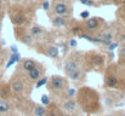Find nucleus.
I'll return each mask as SVG.
<instances>
[{
    "label": "nucleus",
    "mask_w": 125,
    "mask_h": 116,
    "mask_svg": "<svg viewBox=\"0 0 125 116\" xmlns=\"http://www.w3.org/2000/svg\"><path fill=\"white\" fill-rule=\"evenodd\" d=\"M40 6L45 12H50V7H51V0H42L40 2Z\"/></svg>",
    "instance_id": "5701e85b"
},
{
    "label": "nucleus",
    "mask_w": 125,
    "mask_h": 116,
    "mask_svg": "<svg viewBox=\"0 0 125 116\" xmlns=\"http://www.w3.org/2000/svg\"><path fill=\"white\" fill-rule=\"evenodd\" d=\"M15 38L29 48H33L35 45V40L29 32V27H15Z\"/></svg>",
    "instance_id": "f8f14e48"
},
{
    "label": "nucleus",
    "mask_w": 125,
    "mask_h": 116,
    "mask_svg": "<svg viewBox=\"0 0 125 116\" xmlns=\"http://www.w3.org/2000/svg\"><path fill=\"white\" fill-rule=\"evenodd\" d=\"M39 63V61H35L34 58H21L17 67H16V71L21 73V74H26L28 71H31L34 67H37V64Z\"/></svg>",
    "instance_id": "dca6fc26"
},
{
    "label": "nucleus",
    "mask_w": 125,
    "mask_h": 116,
    "mask_svg": "<svg viewBox=\"0 0 125 116\" xmlns=\"http://www.w3.org/2000/svg\"><path fill=\"white\" fill-rule=\"evenodd\" d=\"M39 54H42L52 61H56L60 58V48L57 45L50 42V41H42V42H35L33 47Z\"/></svg>",
    "instance_id": "9d476101"
},
{
    "label": "nucleus",
    "mask_w": 125,
    "mask_h": 116,
    "mask_svg": "<svg viewBox=\"0 0 125 116\" xmlns=\"http://www.w3.org/2000/svg\"><path fill=\"white\" fill-rule=\"evenodd\" d=\"M103 88L125 96V69L117 62L107 64L103 71Z\"/></svg>",
    "instance_id": "7ed1b4c3"
},
{
    "label": "nucleus",
    "mask_w": 125,
    "mask_h": 116,
    "mask_svg": "<svg viewBox=\"0 0 125 116\" xmlns=\"http://www.w3.org/2000/svg\"><path fill=\"white\" fill-rule=\"evenodd\" d=\"M115 15H117V22L125 28V0L120 5H118V10Z\"/></svg>",
    "instance_id": "aec40b11"
},
{
    "label": "nucleus",
    "mask_w": 125,
    "mask_h": 116,
    "mask_svg": "<svg viewBox=\"0 0 125 116\" xmlns=\"http://www.w3.org/2000/svg\"><path fill=\"white\" fill-rule=\"evenodd\" d=\"M47 81H49V77L46 76V75H44L42 79H39V80L35 82V85H34V88H40V87H42V86H46Z\"/></svg>",
    "instance_id": "4be33fe9"
},
{
    "label": "nucleus",
    "mask_w": 125,
    "mask_h": 116,
    "mask_svg": "<svg viewBox=\"0 0 125 116\" xmlns=\"http://www.w3.org/2000/svg\"><path fill=\"white\" fill-rule=\"evenodd\" d=\"M45 116H67V115L61 110V108L57 105V103L55 100H52L51 104H49L46 107V115Z\"/></svg>",
    "instance_id": "6ab92c4d"
},
{
    "label": "nucleus",
    "mask_w": 125,
    "mask_h": 116,
    "mask_svg": "<svg viewBox=\"0 0 125 116\" xmlns=\"http://www.w3.org/2000/svg\"><path fill=\"white\" fill-rule=\"evenodd\" d=\"M49 16H73V2L71 0H51V7Z\"/></svg>",
    "instance_id": "6e6552de"
},
{
    "label": "nucleus",
    "mask_w": 125,
    "mask_h": 116,
    "mask_svg": "<svg viewBox=\"0 0 125 116\" xmlns=\"http://www.w3.org/2000/svg\"><path fill=\"white\" fill-rule=\"evenodd\" d=\"M117 63L125 69V42L118 47V61Z\"/></svg>",
    "instance_id": "412c9836"
},
{
    "label": "nucleus",
    "mask_w": 125,
    "mask_h": 116,
    "mask_svg": "<svg viewBox=\"0 0 125 116\" xmlns=\"http://www.w3.org/2000/svg\"><path fill=\"white\" fill-rule=\"evenodd\" d=\"M46 89L49 94L53 98L52 100H57L60 98H63L67 96L71 86L69 80L62 75H52L49 77V81L46 83Z\"/></svg>",
    "instance_id": "423d86ee"
},
{
    "label": "nucleus",
    "mask_w": 125,
    "mask_h": 116,
    "mask_svg": "<svg viewBox=\"0 0 125 116\" xmlns=\"http://www.w3.org/2000/svg\"><path fill=\"white\" fill-rule=\"evenodd\" d=\"M90 17V13H89V11H83V12H80V18L82 19H87Z\"/></svg>",
    "instance_id": "c85d7f7f"
},
{
    "label": "nucleus",
    "mask_w": 125,
    "mask_h": 116,
    "mask_svg": "<svg viewBox=\"0 0 125 116\" xmlns=\"http://www.w3.org/2000/svg\"><path fill=\"white\" fill-rule=\"evenodd\" d=\"M77 40H75V38H72L69 39V42H68V46H69V48H75L77 47Z\"/></svg>",
    "instance_id": "cd10ccee"
},
{
    "label": "nucleus",
    "mask_w": 125,
    "mask_h": 116,
    "mask_svg": "<svg viewBox=\"0 0 125 116\" xmlns=\"http://www.w3.org/2000/svg\"><path fill=\"white\" fill-rule=\"evenodd\" d=\"M45 73H46V68H45V65L42 64V62H39V63L37 64V67H34L31 71H28V73H26V74H22V75L26 77V80H27L31 85L34 86L35 82L45 75Z\"/></svg>",
    "instance_id": "ddd939ff"
},
{
    "label": "nucleus",
    "mask_w": 125,
    "mask_h": 116,
    "mask_svg": "<svg viewBox=\"0 0 125 116\" xmlns=\"http://www.w3.org/2000/svg\"><path fill=\"white\" fill-rule=\"evenodd\" d=\"M34 11V9L27 6L26 4L13 5L9 10L10 21L15 27H29L33 23Z\"/></svg>",
    "instance_id": "39448f33"
},
{
    "label": "nucleus",
    "mask_w": 125,
    "mask_h": 116,
    "mask_svg": "<svg viewBox=\"0 0 125 116\" xmlns=\"http://www.w3.org/2000/svg\"><path fill=\"white\" fill-rule=\"evenodd\" d=\"M63 73L69 81L82 85L86 80L87 69L84 62V51H73L71 52L63 62Z\"/></svg>",
    "instance_id": "f03ea898"
},
{
    "label": "nucleus",
    "mask_w": 125,
    "mask_h": 116,
    "mask_svg": "<svg viewBox=\"0 0 125 116\" xmlns=\"http://www.w3.org/2000/svg\"><path fill=\"white\" fill-rule=\"evenodd\" d=\"M29 32L32 34L33 39L35 40V42H42V41H47L46 40V35H47V32L46 29L38 24V23H32L29 26Z\"/></svg>",
    "instance_id": "2eb2a0df"
},
{
    "label": "nucleus",
    "mask_w": 125,
    "mask_h": 116,
    "mask_svg": "<svg viewBox=\"0 0 125 116\" xmlns=\"http://www.w3.org/2000/svg\"><path fill=\"white\" fill-rule=\"evenodd\" d=\"M75 99L78 102V105L82 110V113L87 116L100 115L103 111L102 105V97L98 93L97 89L83 85L77 89Z\"/></svg>",
    "instance_id": "f257e3e1"
},
{
    "label": "nucleus",
    "mask_w": 125,
    "mask_h": 116,
    "mask_svg": "<svg viewBox=\"0 0 125 116\" xmlns=\"http://www.w3.org/2000/svg\"><path fill=\"white\" fill-rule=\"evenodd\" d=\"M104 116H107V115H104Z\"/></svg>",
    "instance_id": "72a5a7b5"
},
{
    "label": "nucleus",
    "mask_w": 125,
    "mask_h": 116,
    "mask_svg": "<svg viewBox=\"0 0 125 116\" xmlns=\"http://www.w3.org/2000/svg\"><path fill=\"white\" fill-rule=\"evenodd\" d=\"M68 32L71 33V35H72L73 38H77V36L79 38L83 33H85V28H84L83 22H79V21H75V19H74V22H73L72 26L69 27Z\"/></svg>",
    "instance_id": "a211bd4d"
},
{
    "label": "nucleus",
    "mask_w": 125,
    "mask_h": 116,
    "mask_svg": "<svg viewBox=\"0 0 125 116\" xmlns=\"http://www.w3.org/2000/svg\"><path fill=\"white\" fill-rule=\"evenodd\" d=\"M16 111V103L12 98L0 99V115H9Z\"/></svg>",
    "instance_id": "f3484780"
},
{
    "label": "nucleus",
    "mask_w": 125,
    "mask_h": 116,
    "mask_svg": "<svg viewBox=\"0 0 125 116\" xmlns=\"http://www.w3.org/2000/svg\"><path fill=\"white\" fill-rule=\"evenodd\" d=\"M50 22L56 29H69L72 23L74 22L73 17H62V16H50Z\"/></svg>",
    "instance_id": "4468645a"
},
{
    "label": "nucleus",
    "mask_w": 125,
    "mask_h": 116,
    "mask_svg": "<svg viewBox=\"0 0 125 116\" xmlns=\"http://www.w3.org/2000/svg\"><path fill=\"white\" fill-rule=\"evenodd\" d=\"M51 102H52V99L50 98V96H49V94H42V104L44 105V107H47L49 104H51Z\"/></svg>",
    "instance_id": "b1692460"
},
{
    "label": "nucleus",
    "mask_w": 125,
    "mask_h": 116,
    "mask_svg": "<svg viewBox=\"0 0 125 116\" xmlns=\"http://www.w3.org/2000/svg\"><path fill=\"white\" fill-rule=\"evenodd\" d=\"M15 5H22V4H24V1L26 0H11Z\"/></svg>",
    "instance_id": "7c9ffc66"
},
{
    "label": "nucleus",
    "mask_w": 125,
    "mask_h": 116,
    "mask_svg": "<svg viewBox=\"0 0 125 116\" xmlns=\"http://www.w3.org/2000/svg\"><path fill=\"white\" fill-rule=\"evenodd\" d=\"M55 102L57 103V105L61 108V110L67 116H79L80 114H83L79 105H78V102H77L75 97L66 96V97L60 98Z\"/></svg>",
    "instance_id": "1a4fd4ad"
},
{
    "label": "nucleus",
    "mask_w": 125,
    "mask_h": 116,
    "mask_svg": "<svg viewBox=\"0 0 125 116\" xmlns=\"http://www.w3.org/2000/svg\"><path fill=\"white\" fill-rule=\"evenodd\" d=\"M2 16H4V2H2V0H0V21H1Z\"/></svg>",
    "instance_id": "c756f323"
},
{
    "label": "nucleus",
    "mask_w": 125,
    "mask_h": 116,
    "mask_svg": "<svg viewBox=\"0 0 125 116\" xmlns=\"http://www.w3.org/2000/svg\"><path fill=\"white\" fill-rule=\"evenodd\" d=\"M79 2L85 6H97L96 0H79Z\"/></svg>",
    "instance_id": "a878e982"
},
{
    "label": "nucleus",
    "mask_w": 125,
    "mask_h": 116,
    "mask_svg": "<svg viewBox=\"0 0 125 116\" xmlns=\"http://www.w3.org/2000/svg\"><path fill=\"white\" fill-rule=\"evenodd\" d=\"M2 76H4V71H2V70L0 69V82H1V81H4V79H2Z\"/></svg>",
    "instance_id": "473e14b6"
},
{
    "label": "nucleus",
    "mask_w": 125,
    "mask_h": 116,
    "mask_svg": "<svg viewBox=\"0 0 125 116\" xmlns=\"http://www.w3.org/2000/svg\"><path fill=\"white\" fill-rule=\"evenodd\" d=\"M0 116H20V115H18V114L15 111V113H12V114H9V115H0Z\"/></svg>",
    "instance_id": "2f4dec72"
},
{
    "label": "nucleus",
    "mask_w": 125,
    "mask_h": 116,
    "mask_svg": "<svg viewBox=\"0 0 125 116\" xmlns=\"http://www.w3.org/2000/svg\"><path fill=\"white\" fill-rule=\"evenodd\" d=\"M83 24H84V28H85V33L96 36V35L107 26V22H106L102 17L90 16L87 19L83 21Z\"/></svg>",
    "instance_id": "9b49d317"
},
{
    "label": "nucleus",
    "mask_w": 125,
    "mask_h": 116,
    "mask_svg": "<svg viewBox=\"0 0 125 116\" xmlns=\"http://www.w3.org/2000/svg\"><path fill=\"white\" fill-rule=\"evenodd\" d=\"M84 62L87 71H96L98 74H103L107 67V56L98 50L84 51Z\"/></svg>",
    "instance_id": "0eeeda50"
},
{
    "label": "nucleus",
    "mask_w": 125,
    "mask_h": 116,
    "mask_svg": "<svg viewBox=\"0 0 125 116\" xmlns=\"http://www.w3.org/2000/svg\"><path fill=\"white\" fill-rule=\"evenodd\" d=\"M39 1H40V0H26L24 4H26L27 6H29V7H32V9L35 10V7L38 6V2H39Z\"/></svg>",
    "instance_id": "393cba45"
},
{
    "label": "nucleus",
    "mask_w": 125,
    "mask_h": 116,
    "mask_svg": "<svg viewBox=\"0 0 125 116\" xmlns=\"http://www.w3.org/2000/svg\"><path fill=\"white\" fill-rule=\"evenodd\" d=\"M7 83H9V88H10V92H11L13 100L20 102V100H24V99L31 98V94H32L34 86L31 85L21 73L15 70V73L10 76Z\"/></svg>",
    "instance_id": "20e7f679"
},
{
    "label": "nucleus",
    "mask_w": 125,
    "mask_h": 116,
    "mask_svg": "<svg viewBox=\"0 0 125 116\" xmlns=\"http://www.w3.org/2000/svg\"><path fill=\"white\" fill-rule=\"evenodd\" d=\"M107 116H125V110H123V109L113 110L112 113H109Z\"/></svg>",
    "instance_id": "bb28decb"
}]
</instances>
